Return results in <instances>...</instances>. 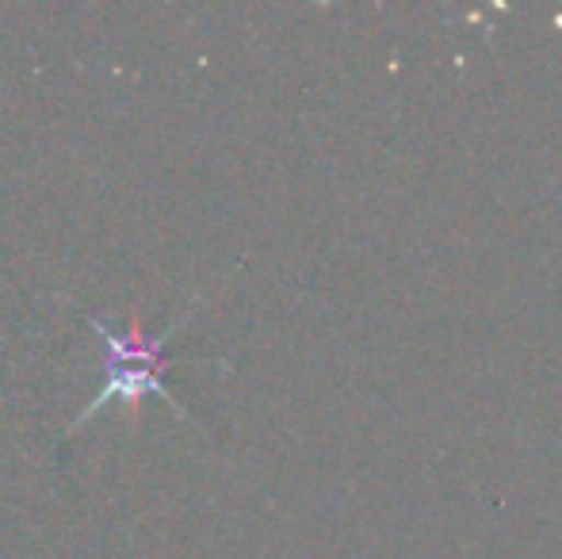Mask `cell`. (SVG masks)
Returning a JSON list of instances; mask_svg holds the SVG:
<instances>
[{
  "instance_id": "obj_1",
  "label": "cell",
  "mask_w": 562,
  "mask_h": 559,
  "mask_svg": "<svg viewBox=\"0 0 562 559\" xmlns=\"http://www.w3.org/2000/svg\"><path fill=\"white\" fill-rule=\"evenodd\" d=\"M92 326L104 334L108 349H112V376H108L104 391H100L97 399L89 403V411L81 414L85 418H92L97 411H104L108 403H126L131 411H138L142 395H161L169 399V388H165V372H169V360H165V342L161 337H149L146 329H142V322L134 318L131 329L126 334H112V329L104 326V322L92 318ZM172 403V399H169Z\"/></svg>"
}]
</instances>
